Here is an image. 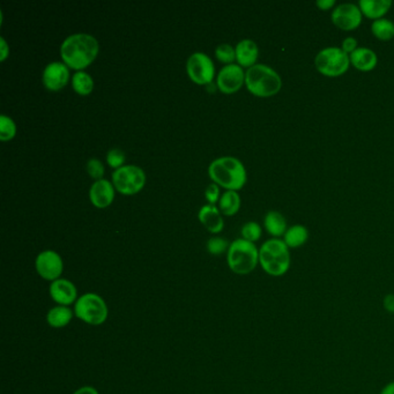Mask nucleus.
<instances>
[{
  "label": "nucleus",
  "instance_id": "f257e3e1",
  "mask_svg": "<svg viewBox=\"0 0 394 394\" xmlns=\"http://www.w3.org/2000/svg\"><path fill=\"white\" fill-rule=\"evenodd\" d=\"M99 51V41L86 32L68 36L61 46L63 63L77 71H83L86 68H88L95 61Z\"/></svg>",
  "mask_w": 394,
  "mask_h": 394
},
{
  "label": "nucleus",
  "instance_id": "f03ea898",
  "mask_svg": "<svg viewBox=\"0 0 394 394\" xmlns=\"http://www.w3.org/2000/svg\"><path fill=\"white\" fill-rule=\"evenodd\" d=\"M208 175L215 184L226 190L238 191L248 181L244 164L237 157H222L212 161L208 167Z\"/></svg>",
  "mask_w": 394,
  "mask_h": 394
},
{
  "label": "nucleus",
  "instance_id": "7ed1b4c3",
  "mask_svg": "<svg viewBox=\"0 0 394 394\" xmlns=\"http://www.w3.org/2000/svg\"><path fill=\"white\" fill-rule=\"evenodd\" d=\"M259 265L270 277H284L290 270V249L282 238H270L259 248Z\"/></svg>",
  "mask_w": 394,
  "mask_h": 394
},
{
  "label": "nucleus",
  "instance_id": "20e7f679",
  "mask_svg": "<svg viewBox=\"0 0 394 394\" xmlns=\"http://www.w3.org/2000/svg\"><path fill=\"white\" fill-rule=\"evenodd\" d=\"M245 86L253 95L272 97L282 88V78L273 68L257 63L245 72Z\"/></svg>",
  "mask_w": 394,
  "mask_h": 394
},
{
  "label": "nucleus",
  "instance_id": "39448f33",
  "mask_svg": "<svg viewBox=\"0 0 394 394\" xmlns=\"http://www.w3.org/2000/svg\"><path fill=\"white\" fill-rule=\"evenodd\" d=\"M228 267L237 275L253 273L259 265V249L253 242L237 238L231 242L227 253Z\"/></svg>",
  "mask_w": 394,
  "mask_h": 394
},
{
  "label": "nucleus",
  "instance_id": "423d86ee",
  "mask_svg": "<svg viewBox=\"0 0 394 394\" xmlns=\"http://www.w3.org/2000/svg\"><path fill=\"white\" fill-rule=\"evenodd\" d=\"M75 315L79 320L90 326H100L109 317V309L104 297L95 293H86L75 304Z\"/></svg>",
  "mask_w": 394,
  "mask_h": 394
},
{
  "label": "nucleus",
  "instance_id": "0eeeda50",
  "mask_svg": "<svg viewBox=\"0 0 394 394\" xmlns=\"http://www.w3.org/2000/svg\"><path fill=\"white\" fill-rule=\"evenodd\" d=\"M315 66L320 75L327 78H337L351 68L349 55L341 46H326L316 55Z\"/></svg>",
  "mask_w": 394,
  "mask_h": 394
},
{
  "label": "nucleus",
  "instance_id": "6e6552de",
  "mask_svg": "<svg viewBox=\"0 0 394 394\" xmlns=\"http://www.w3.org/2000/svg\"><path fill=\"white\" fill-rule=\"evenodd\" d=\"M112 184L121 195H137L145 186V171L135 164L123 166L112 173Z\"/></svg>",
  "mask_w": 394,
  "mask_h": 394
},
{
  "label": "nucleus",
  "instance_id": "1a4fd4ad",
  "mask_svg": "<svg viewBox=\"0 0 394 394\" xmlns=\"http://www.w3.org/2000/svg\"><path fill=\"white\" fill-rule=\"evenodd\" d=\"M186 72L197 85H210L215 75V66L208 55L195 52L186 61Z\"/></svg>",
  "mask_w": 394,
  "mask_h": 394
},
{
  "label": "nucleus",
  "instance_id": "9d476101",
  "mask_svg": "<svg viewBox=\"0 0 394 394\" xmlns=\"http://www.w3.org/2000/svg\"><path fill=\"white\" fill-rule=\"evenodd\" d=\"M331 20L337 28L344 32H352L362 23V11L355 3H341L331 13Z\"/></svg>",
  "mask_w": 394,
  "mask_h": 394
},
{
  "label": "nucleus",
  "instance_id": "9b49d317",
  "mask_svg": "<svg viewBox=\"0 0 394 394\" xmlns=\"http://www.w3.org/2000/svg\"><path fill=\"white\" fill-rule=\"evenodd\" d=\"M36 272L43 280L54 282L61 279L64 272V262L59 253L54 250H46L36 257Z\"/></svg>",
  "mask_w": 394,
  "mask_h": 394
},
{
  "label": "nucleus",
  "instance_id": "f8f14e48",
  "mask_svg": "<svg viewBox=\"0 0 394 394\" xmlns=\"http://www.w3.org/2000/svg\"><path fill=\"white\" fill-rule=\"evenodd\" d=\"M245 85V72L238 64L224 65L217 78L219 90L224 94H234Z\"/></svg>",
  "mask_w": 394,
  "mask_h": 394
},
{
  "label": "nucleus",
  "instance_id": "ddd939ff",
  "mask_svg": "<svg viewBox=\"0 0 394 394\" xmlns=\"http://www.w3.org/2000/svg\"><path fill=\"white\" fill-rule=\"evenodd\" d=\"M43 85L49 90H61L70 80V68L63 61H52L43 71Z\"/></svg>",
  "mask_w": 394,
  "mask_h": 394
},
{
  "label": "nucleus",
  "instance_id": "4468645a",
  "mask_svg": "<svg viewBox=\"0 0 394 394\" xmlns=\"http://www.w3.org/2000/svg\"><path fill=\"white\" fill-rule=\"evenodd\" d=\"M49 294L57 306H71L78 301V289L68 279H58L51 282Z\"/></svg>",
  "mask_w": 394,
  "mask_h": 394
},
{
  "label": "nucleus",
  "instance_id": "2eb2a0df",
  "mask_svg": "<svg viewBox=\"0 0 394 394\" xmlns=\"http://www.w3.org/2000/svg\"><path fill=\"white\" fill-rule=\"evenodd\" d=\"M89 199L97 208H106L110 206L115 199V186L108 179H100L89 188Z\"/></svg>",
  "mask_w": 394,
  "mask_h": 394
},
{
  "label": "nucleus",
  "instance_id": "dca6fc26",
  "mask_svg": "<svg viewBox=\"0 0 394 394\" xmlns=\"http://www.w3.org/2000/svg\"><path fill=\"white\" fill-rule=\"evenodd\" d=\"M236 61L242 68H253L259 57V48L253 39H244L235 46Z\"/></svg>",
  "mask_w": 394,
  "mask_h": 394
},
{
  "label": "nucleus",
  "instance_id": "f3484780",
  "mask_svg": "<svg viewBox=\"0 0 394 394\" xmlns=\"http://www.w3.org/2000/svg\"><path fill=\"white\" fill-rule=\"evenodd\" d=\"M351 66L361 72H370L376 68L378 56L368 46H359L353 54L349 55Z\"/></svg>",
  "mask_w": 394,
  "mask_h": 394
},
{
  "label": "nucleus",
  "instance_id": "a211bd4d",
  "mask_svg": "<svg viewBox=\"0 0 394 394\" xmlns=\"http://www.w3.org/2000/svg\"><path fill=\"white\" fill-rule=\"evenodd\" d=\"M198 219L212 234H219L224 230V221L221 215V210L215 205L208 204L200 208Z\"/></svg>",
  "mask_w": 394,
  "mask_h": 394
},
{
  "label": "nucleus",
  "instance_id": "6ab92c4d",
  "mask_svg": "<svg viewBox=\"0 0 394 394\" xmlns=\"http://www.w3.org/2000/svg\"><path fill=\"white\" fill-rule=\"evenodd\" d=\"M357 5L362 11L363 17L375 21L385 18L393 3L391 0H359Z\"/></svg>",
  "mask_w": 394,
  "mask_h": 394
},
{
  "label": "nucleus",
  "instance_id": "aec40b11",
  "mask_svg": "<svg viewBox=\"0 0 394 394\" xmlns=\"http://www.w3.org/2000/svg\"><path fill=\"white\" fill-rule=\"evenodd\" d=\"M264 227L272 238L284 237L287 231V219L279 210H268L264 217Z\"/></svg>",
  "mask_w": 394,
  "mask_h": 394
},
{
  "label": "nucleus",
  "instance_id": "412c9836",
  "mask_svg": "<svg viewBox=\"0 0 394 394\" xmlns=\"http://www.w3.org/2000/svg\"><path fill=\"white\" fill-rule=\"evenodd\" d=\"M75 311L70 306H56L46 313V323L52 328H64L71 323Z\"/></svg>",
  "mask_w": 394,
  "mask_h": 394
},
{
  "label": "nucleus",
  "instance_id": "4be33fe9",
  "mask_svg": "<svg viewBox=\"0 0 394 394\" xmlns=\"http://www.w3.org/2000/svg\"><path fill=\"white\" fill-rule=\"evenodd\" d=\"M309 229L306 226L294 224L288 228L282 239L289 249H297L306 244V242L309 241Z\"/></svg>",
  "mask_w": 394,
  "mask_h": 394
},
{
  "label": "nucleus",
  "instance_id": "5701e85b",
  "mask_svg": "<svg viewBox=\"0 0 394 394\" xmlns=\"http://www.w3.org/2000/svg\"><path fill=\"white\" fill-rule=\"evenodd\" d=\"M241 195H238L237 191L228 190L221 195L220 200H219V210L224 215L233 217L241 208Z\"/></svg>",
  "mask_w": 394,
  "mask_h": 394
},
{
  "label": "nucleus",
  "instance_id": "b1692460",
  "mask_svg": "<svg viewBox=\"0 0 394 394\" xmlns=\"http://www.w3.org/2000/svg\"><path fill=\"white\" fill-rule=\"evenodd\" d=\"M371 32L380 41H391L394 37V22L390 19L382 18L371 23Z\"/></svg>",
  "mask_w": 394,
  "mask_h": 394
},
{
  "label": "nucleus",
  "instance_id": "393cba45",
  "mask_svg": "<svg viewBox=\"0 0 394 394\" xmlns=\"http://www.w3.org/2000/svg\"><path fill=\"white\" fill-rule=\"evenodd\" d=\"M72 87L79 95L87 96L94 89V80L87 72L77 71L72 77Z\"/></svg>",
  "mask_w": 394,
  "mask_h": 394
},
{
  "label": "nucleus",
  "instance_id": "a878e982",
  "mask_svg": "<svg viewBox=\"0 0 394 394\" xmlns=\"http://www.w3.org/2000/svg\"><path fill=\"white\" fill-rule=\"evenodd\" d=\"M17 135V124L10 116H0V140L10 141Z\"/></svg>",
  "mask_w": 394,
  "mask_h": 394
},
{
  "label": "nucleus",
  "instance_id": "bb28decb",
  "mask_svg": "<svg viewBox=\"0 0 394 394\" xmlns=\"http://www.w3.org/2000/svg\"><path fill=\"white\" fill-rule=\"evenodd\" d=\"M242 238H244L246 241L256 243L259 241L263 235V228L260 227L259 224H257L255 221H249L246 224H243L241 229Z\"/></svg>",
  "mask_w": 394,
  "mask_h": 394
},
{
  "label": "nucleus",
  "instance_id": "cd10ccee",
  "mask_svg": "<svg viewBox=\"0 0 394 394\" xmlns=\"http://www.w3.org/2000/svg\"><path fill=\"white\" fill-rule=\"evenodd\" d=\"M229 242L227 238L224 237H212L207 241V251L212 255V256H221L222 253H228L229 249Z\"/></svg>",
  "mask_w": 394,
  "mask_h": 394
},
{
  "label": "nucleus",
  "instance_id": "c85d7f7f",
  "mask_svg": "<svg viewBox=\"0 0 394 394\" xmlns=\"http://www.w3.org/2000/svg\"><path fill=\"white\" fill-rule=\"evenodd\" d=\"M215 56H217V61L224 64H233L234 61H236V51L235 48L228 44V43H222L220 46H217L215 49Z\"/></svg>",
  "mask_w": 394,
  "mask_h": 394
},
{
  "label": "nucleus",
  "instance_id": "c756f323",
  "mask_svg": "<svg viewBox=\"0 0 394 394\" xmlns=\"http://www.w3.org/2000/svg\"><path fill=\"white\" fill-rule=\"evenodd\" d=\"M86 169H87V173H88L89 176L92 179L100 181V179L104 178V166L102 164V161L99 160V159H96V157L89 159L87 166H86Z\"/></svg>",
  "mask_w": 394,
  "mask_h": 394
},
{
  "label": "nucleus",
  "instance_id": "7c9ffc66",
  "mask_svg": "<svg viewBox=\"0 0 394 394\" xmlns=\"http://www.w3.org/2000/svg\"><path fill=\"white\" fill-rule=\"evenodd\" d=\"M107 162L111 168H114L115 170L118 168L123 167L125 162L124 152L117 150V148L109 150L107 154Z\"/></svg>",
  "mask_w": 394,
  "mask_h": 394
},
{
  "label": "nucleus",
  "instance_id": "2f4dec72",
  "mask_svg": "<svg viewBox=\"0 0 394 394\" xmlns=\"http://www.w3.org/2000/svg\"><path fill=\"white\" fill-rule=\"evenodd\" d=\"M205 198H206L207 201L212 204V205L217 204L221 198L219 185L215 184V183H212V184L208 185L206 190H205Z\"/></svg>",
  "mask_w": 394,
  "mask_h": 394
},
{
  "label": "nucleus",
  "instance_id": "473e14b6",
  "mask_svg": "<svg viewBox=\"0 0 394 394\" xmlns=\"http://www.w3.org/2000/svg\"><path fill=\"white\" fill-rule=\"evenodd\" d=\"M359 48V42L355 37L353 36H349V37H346V39L341 43V49L346 52V54H353L354 51Z\"/></svg>",
  "mask_w": 394,
  "mask_h": 394
},
{
  "label": "nucleus",
  "instance_id": "72a5a7b5",
  "mask_svg": "<svg viewBox=\"0 0 394 394\" xmlns=\"http://www.w3.org/2000/svg\"><path fill=\"white\" fill-rule=\"evenodd\" d=\"M316 6L322 11H333L334 8L337 6V1L335 0H317Z\"/></svg>",
  "mask_w": 394,
  "mask_h": 394
},
{
  "label": "nucleus",
  "instance_id": "f704fd0d",
  "mask_svg": "<svg viewBox=\"0 0 394 394\" xmlns=\"http://www.w3.org/2000/svg\"><path fill=\"white\" fill-rule=\"evenodd\" d=\"M383 306L387 313L394 315V294L391 293V294L385 295L383 299Z\"/></svg>",
  "mask_w": 394,
  "mask_h": 394
},
{
  "label": "nucleus",
  "instance_id": "c9c22d12",
  "mask_svg": "<svg viewBox=\"0 0 394 394\" xmlns=\"http://www.w3.org/2000/svg\"><path fill=\"white\" fill-rule=\"evenodd\" d=\"M0 49H1V56H0V61H4L10 55V46H8V42L5 41L4 37H0Z\"/></svg>",
  "mask_w": 394,
  "mask_h": 394
},
{
  "label": "nucleus",
  "instance_id": "e433bc0d",
  "mask_svg": "<svg viewBox=\"0 0 394 394\" xmlns=\"http://www.w3.org/2000/svg\"><path fill=\"white\" fill-rule=\"evenodd\" d=\"M72 394H100L99 391L96 390L95 387L89 386V385H86V386L80 387L78 390L75 391Z\"/></svg>",
  "mask_w": 394,
  "mask_h": 394
},
{
  "label": "nucleus",
  "instance_id": "4c0bfd02",
  "mask_svg": "<svg viewBox=\"0 0 394 394\" xmlns=\"http://www.w3.org/2000/svg\"><path fill=\"white\" fill-rule=\"evenodd\" d=\"M380 394H394V380L387 383L385 386L382 388Z\"/></svg>",
  "mask_w": 394,
  "mask_h": 394
}]
</instances>
